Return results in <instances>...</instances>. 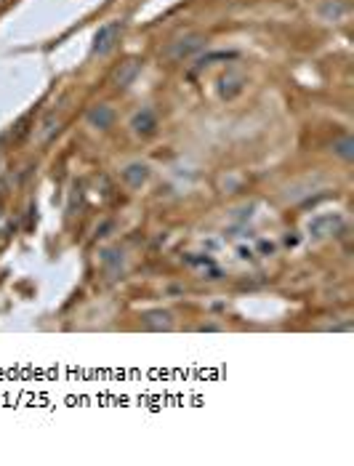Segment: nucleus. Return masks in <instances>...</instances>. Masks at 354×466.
<instances>
[{
  "mask_svg": "<svg viewBox=\"0 0 354 466\" xmlns=\"http://www.w3.org/2000/svg\"><path fill=\"white\" fill-rule=\"evenodd\" d=\"M341 226V216H317L315 222L309 224V232L315 235V237H325V235H333L335 229Z\"/></svg>",
  "mask_w": 354,
  "mask_h": 466,
  "instance_id": "5",
  "label": "nucleus"
},
{
  "mask_svg": "<svg viewBox=\"0 0 354 466\" xmlns=\"http://www.w3.org/2000/svg\"><path fill=\"white\" fill-rule=\"evenodd\" d=\"M138 70H141V64L134 61V59L125 61V64H120V70L115 72V85H118V88H128L131 83L136 81Z\"/></svg>",
  "mask_w": 354,
  "mask_h": 466,
  "instance_id": "6",
  "label": "nucleus"
},
{
  "mask_svg": "<svg viewBox=\"0 0 354 466\" xmlns=\"http://www.w3.org/2000/svg\"><path fill=\"white\" fill-rule=\"evenodd\" d=\"M131 128L141 134V136H149V134H155V128H158V118H155V112L152 109H141L134 115V120H131Z\"/></svg>",
  "mask_w": 354,
  "mask_h": 466,
  "instance_id": "3",
  "label": "nucleus"
},
{
  "mask_svg": "<svg viewBox=\"0 0 354 466\" xmlns=\"http://www.w3.org/2000/svg\"><path fill=\"white\" fill-rule=\"evenodd\" d=\"M147 325L149 328H171V315L168 312H152V315H147Z\"/></svg>",
  "mask_w": 354,
  "mask_h": 466,
  "instance_id": "12",
  "label": "nucleus"
},
{
  "mask_svg": "<svg viewBox=\"0 0 354 466\" xmlns=\"http://www.w3.org/2000/svg\"><path fill=\"white\" fill-rule=\"evenodd\" d=\"M40 134H43L45 142H51V139L59 134V120H56V115H48V118L43 120V131H40Z\"/></svg>",
  "mask_w": 354,
  "mask_h": 466,
  "instance_id": "10",
  "label": "nucleus"
},
{
  "mask_svg": "<svg viewBox=\"0 0 354 466\" xmlns=\"http://www.w3.org/2000/svg\"><path fill=\"white\" fill-rule=\"evenodd\" d=\"M123 27H125L123 21H107V24L98 27V32L94 35V54L96 56H104V54H110L115 48V43L123 35Z\"/></svg>",
  "mask_w": 354,
  "mask_h": 466,
  "instance_id": "2",
  "label": "nucleus"
},
{
  "mask_svg": "<svg viewBox=\"0 0 354 466\" xmlns=\"http://www.w3.org/2000/svg\"><path fill=\"white\" fill-rule=\"evenodd\" d=\"M112 118H115L112 109L104 107V104H101V107H94V109L88 112V120H91L94 128H110V125H112Z\"/></svg>",
  "mask_w": 354,
  "mask_h": 466,
  "instance_id": "8",
  "label": "nucleus"
},
{
  "mask_svg": "<svg viewBox=\"0 0 354 466\" xmlns=\"http://www.w3.org/2000/svg\"><path fill=\"white\" fill-rule=\"evenodd\" d=\"M346 3H325L322 6V17H328V19H333V21H338L341 17H346Z\"/></svg>",
  "mask_w": 354,
  "mask_h": 466,
  "instance_id": "9",
  "label": "nucleus"
},
{
  "mask_svg": "<svg viewBox=\"0 0 354 466\" xmlns=\"http://www.w3.org/2000/svg\"><path fill=\"white\" fill-rule=\"evenodd\" d=\"M242 85H245V81L237 72H227L224 78H218V94H221V99H235L242 91Z\"/></svg>",
  "mask_w": 354,
  "mask_h": 466,
  "instance_id": "4",
  "label": "nucleus"
},
{
  "mask_svg": "<svg viewBox=\"0 0 354 466\" xmlns=\"http://www.w3.org/2000/svg\"><path fill=\"white\" fill-rule=\"evenodd\" d=\"M208 43L205 35H200V32H189V35H184V38H178L168 45V56L174 61H181V59H189V56H195L197 51H202V45Z\"/></svg>",
  "mask_w": 354,
  "mask_h": 466,
  "instance_id": "1",
  "label": "nucleus"
},
{
  "mask_svg": "<svg viewBox=\"0 0 354 466\" xmlns=\"http://www.w3.org/2000/svg\"><path fill=\"white\" fill-rule=\"evenodd\" d=\"M354 149V142L352 139H349V136H346V139H341V142H335L333 144V152L335 155H338V158H344V160H352V152Z\"/></svg>",
  "mask_w": 354,
  "mask_h": 466,
  "instance_id": "11",
  "label": "nucleus"
},
{
  "mask_svg": "<svg viewBox=\"0 0 354 466\" xmlns=\"http://www.w3.org/2000/svg\"><path fill=\"white\" fill-rule=\"evenodd\" d=\"M147 176H149V171H147V165H141V162H131V165L123 171V179L131 184V187H141V184L147 182Z\"/></svg>",
  "mask_w": 354,
  "mask_h": 466,
  "instance_id": "7",
  "label": "nucleus"
}]
</instances>
